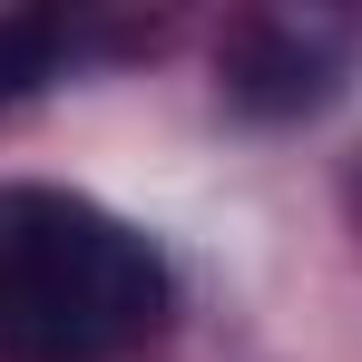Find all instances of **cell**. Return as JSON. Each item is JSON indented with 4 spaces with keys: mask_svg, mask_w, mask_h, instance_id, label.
I'll return each mask as SVG.
<instances>
[{
    "mask_svg": "<svg viewBox=\"0 0 362 362\" xmlns=\"http://www.w3.org/2000/svg\"><path fill=\"white\" fill-rule=\"evenodd\" d=\"M353 69V20L343 10H245L216 49V78L245 118H303L343 88Z\"/></svg>",
    "mask_w": 362,
    "mask_h": 362,
    "instance_id": "cell-2",
    "label": "cell"
},
{
    "mask_svg": "<svg viewBox=\"0 0 362 362\" xmlns=\"http://www.w3.org/2000/svg\"><path fill=\"white\" fill-rule=\"evenodd\" d=\"M177 323L167 255L69 186H0V362H147Z\"/></svg>",
    "mask_w": 362,
    "mask_h": 362,
    "instance_id": "cell-1",
    "label": "cell"
},
{
    "mask_svg": "<svg viewBox=\"0 0 362 362\" xmlns=\"http://www.w3.org/2000/svg\"><path fill=\"white\" fill-rule=\"evenodd\" d=\"M69 59V20L59 10H0V108L40 98Z\"/></svg>",
    "mask_w": 362,
    "mask_h": 362,
    "instance_id": "cell-3",
    "label": "cell"
}]
</instances>
